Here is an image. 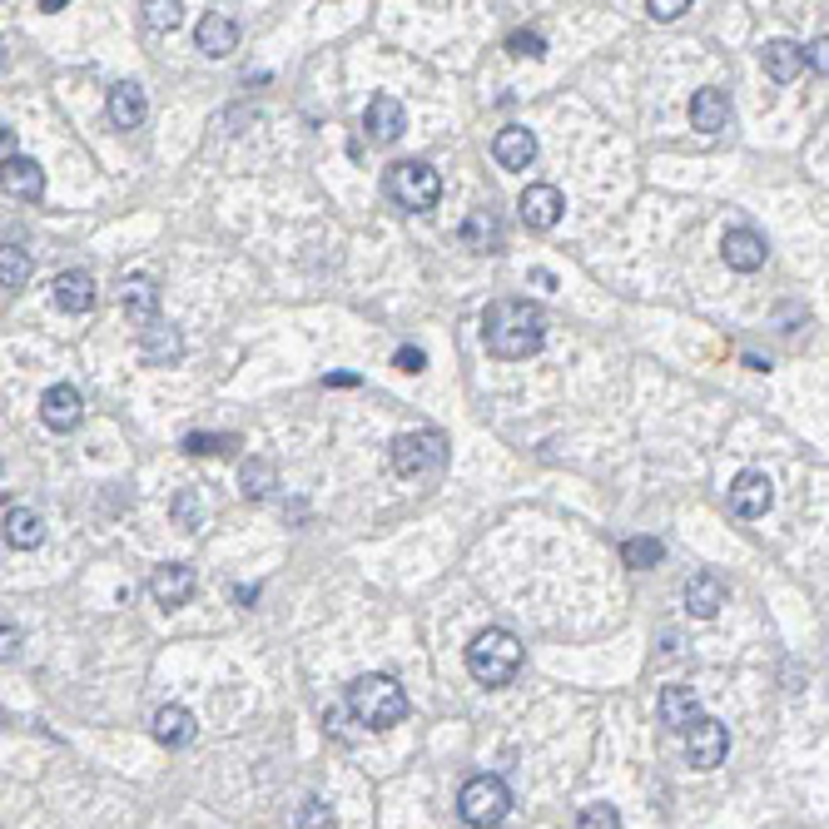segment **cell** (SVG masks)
Masks as SVG:
<instances>
[{
	"label": "cell",
	"instance_id": "60d3db41",
	"mask_svg": "<svg viewBox=\"0 0 829 829\" xmlns=\"http://www.w3.org/2000/svg\"><path fill=\"white\" fill-rule=\"evenodd\" d=\"M0 154H5V164H11V160H21V154H15V135H11V129L0 135Z\"/></svg>",
	"mask_w": 829,
	"mask_h": 829
},
{
	"label": "cell",
	"instance_id": "f35d334b",
	"mask_svg": "<svg viewBox=\"0 0 829 829\" xmlns=\"http://www.w3.org/2000/svg\"><path fill=\"white\" fill-rule=\"evenodd\" d=\"M805 65L819 75H829V36H819L815 46H805Z\"/></svg>",
	"mask_w": 829,
	"mask_h": 829
},
{
	"label": "cell",
	"instance_id": "d6986e66",
	"mask_svg": "<svg viewBox=\"0 0 829 829\" xmlns=\"http://www.w3.org/2000/svg\"><path fill=\"white\" fill-rule=\"evenodd\" d=\"M194 40H199V50H204V55L224 60V55H229V50H239V25L229 21V15L209 11V15H204V21H199Z\"/></svg>",
	"mask_w": 829,
	"mask_h": 829
},
{
	"label": "cell",
	"instance_id": "ffe728a7",
	"mask_svg": "<svg viewBox=\"0 0 829 829\" xmlns=\"http://www.w3.org/2000/svg\"><path fill=\"white\" fill-rule=\"evenodd\" d=\"M119 304H125L129 323H140V333L150 323H160V289L150 279H125V293H119Z\"/></svg>",
	"mask_w": 829,
	"mask_h": 829
},
{
	"label": "cell",
	"instance_id": "4dcf8cb0",
	"mask_svg": "<svg viewBox=\"0 0 829 829\" xmlns=\"http://www.w3.org/2000/svg\"><path fill=\"white\" fill-rule=\"evenodd\" d=\"M179 447H184L189 457H224V452H234L239 447V437H229V433H189Z\"/></svg>",
	"mask_w": 829,
	"mask_h": 829
},
{
	"label": "cell",
	"instance_id": "f1b7e54d",
	"mask_svg": "<svg viewBox=\"0 0 829 829\" xmlns=\"http://www.w3.org/2000/svg\"><path fill=\"white\" fill-rule=\"evenodd\" d=\"M661 557H666L661 537H626V541H621V561H626V566H636V572L661 566Z\"/></svg>",
	"mask_w": 829,
	"mask_h": 829
},
{
	"label": "cell",
	"instance_id": "44dd1931",
	"mask_svg": "<svg viewBox=\"0 0 829 829\" xmlns=\"http://www.w3.org/2000/svg\"><path fill=\"white\" fill-rule=\"evenodd\" d=\"M144 115H150V100H144V90L135 80H119L115 90H110V119H115L119 129H140Z\"/></svg>",
	"mask_w": 829,
	"mask_h": 829
},
{
	"label": "cell",
	"instance_id": "2e32d148",
	"mask_svg": "<svg viewBox=\"0 0 829 829\" xmlns=\"http://www.w3.org/2000/svg\"><path fill=\"white\" fill-rule=\"evenodd\" d=\"M690 125L701 135H720L730 125V94L725 90H696L690 94Z\"/></svg>",
	"mask_w": 829,
	"mask_h": 829
},
{
	"label": "cell",
	"instance_id": "e0dca14e",
	"mask_svg": "<svg viewBox=\"0 0 829 829\" xmlns=\"http://www.w3.org/2000/svg\"><path fill=\"white\" fill-rule=\"evenodd\" d=\"M655 711H661V725H666V730H690V725L701 720V701H696V690L690 686H666Z\"/></svg>",
	"mask_w": 829,
	"mask_h": 829
},
{
	"label": "cell",
	"instance_id": "b9f144b4",
	"mask_svg": "<svg viewBox=\"0 0 829 829\" xmlns=\"http://www.w3.org/2000/svg\"><path fill=\"white\" fill-rule=\"evenodd\" d=\"M353 383H358L353 373H328V378H323V387H353Z\"/></svg>",
	"mask_w": 829,
	"mask_h": 829
},
{
	"label": "cell",
	"instance_id": "d6a6232c",
	"mask_svg": "<svg viewBox=\"0 0 829 829\" xmlns=\"http://www.w3.org/2000/svg\"><path fill=\"white\" fill-rule=\"evenodd\" d=\"M169 516H175L184 532H199L204 526V507H199V492H179L175 502H169Z\"/></svg>",
	"mask_w": 829,
	"mask_h": 829
},
{
	"label": "cell",
	"instance_id": "5b68a950",
	"mask_svg": "<svg viewBox=\"0 0 829 829\" xmlns=\"http://www.w3.org/2000/svg\"><path fill=\"white\" fill-rule=\"evenodd\" d=\"M387 457H393L397 477H433V472H443V462H447V433H437V428L403 433V437H393Z\"/></svg>",
	"mask_w": 829,
	"mask_h": 829
},
{
	"label": "cell",
	"instance_id": "3957f363",
	"mask_svg": "<svg viewBox=\"0 0 829 829\" xmlns=\"http://www.w3.org/2000/svg\"><path fill=\"white\" fill-rule=\"evenodd\" d=\"M516 666H522V641H516L512 632L487 626V632L472 636L468 671H472V680H477V686H507V680L516 676Z\"/></svg>",
	"mask_w": 829,
	"mask_h": 829
},
{
	"label": "cell",
	"instance_id": "8fae6325",
	"mask_svg": "<svg viewBox=\"0 0 829 829\" xmlns=\"http://www.w3.org/2000/svg\"><path fill=\"white\" fill-rule=\"evenodd\" d=\"M765 254H770L765 234H755V229H725V239H720V258H725V269H736V273H755L760 264H765Z\"/></svg>",
	"mask_w": 829,
	"mask_h": 829
},
{
	"label": "cell",
	"instance_id": "f546056e",
	"mask_svg": "<svg viewBox=\"0 0 829 829\" xmlns=\"http://www.w3.org/2000/svg\"><path fill=\"white\" fill-rule=\"evenodd\" d=\"M25 279H30V258H25V248L5 244V248H0V283H5L11 293H21Z\"/></svg>",
	"mask_w": 829,
	"mask_h": 829
},
{
	"label": "cell",
	"instance_id": "4316f807",
	"mask_svg": "<svg viewBox=\"0 0 829 829\" xmlns=\"http://www.w3.org/2000/svg\"><path fill=\"white\" fill-rule=\"evenodd\" d=\"M5 194H15V199H40L46 194V169H40L36 160H11L5 164Z\"/></svg>",
	"mask_w": 829,
	"mask_h": 829
},
{
	"label": "cell",
	"instance_id": "8992f818",
	"mask_svg": "<svg viewBox=\"0 0 829 829\" xmlns=\"http://www.w3.org/2000/svg\"><path fill=\"white\" fill-rule=\"evenodd\" d=\"M457 809H462V819L472 829H492L502 825L507 809H512V790H507L502 775H472L462 785V794H457Z\"/></svg>",
	"mask_w": 829,
	"mask_h": 829
},
{
	"label": "cell",
	"instance_id": "6da1fadb",
	"mask_svg": "<svg viewBox=\"0 0 829 829\" xmlns=\"http://www.w3.org/2000/svg\"><path fill=\"white\" fill-rule=\"evenodd\" d=\"M547 343V314L526 298H497L482 314V348L502 362H522Z\"/></svg>",
	"mask_w": 829,
	"mask_h": 829
},
{
	"label": "cell",
	"instance_id": "5bb4252c",
	"mask_svg": "<svg viewBox=\"0 0 829 829\" xmlns=\"http://www.w3.org/2000/svg\"><path fill=\"white\" fill-rule=\"evenodd\" d=\"M140 358L144 362H154V368H169V362H179L184 358V339H179V328L175 323H150L140 333Z\"/></svg>",
	"mask_w": 829,
	"mask_h": 829
},
{
	"label": "cell",
	"instance_id": "cb8c5ba5",
	"mask_svg": "<svg viewBox=\"0 0 829 829\" xmlns=\"http://www.w3.org/2000/svg\"><path fill=\"white\" fill-rule=\"evenodd\" d=\"M760 65H765V75L780 85H790L794 75L805 71V50L794 46V40H770V46L760 50Z\"/></svg>",
	"mask_w": 829,
	"mask_h": 829
},
{
	"label": "cell",
	"instance_id": "74e56055",
	"mask_svg": "<svg viewBox=\"0 0 829 829\" xmlns=\"http://www.w3.org/2000/svg\"><path fill=\"white\" fill-rule=\"evenodd\" d=\"M646 11H651V21H676L690 11V0H646Z\"/></svg>",
	"mask_w": 829,
	"mask_h": 829
},
{
	"label": "cell",
	"instance_id": "ab89813d",
	"mask_svg": "<svg viewBox=\"0 0 829 829\" xmlns=\"http://www.w3.org/2000/svg\"><path fill=\"white\" fill-rule=\"evenodd\" d=\"M0 655H5V661H15V655H21V632H15V626H5V632H0Z\"/></svg>",
	"mask_w": 829,
	"mask_h": 829
},
{
	"label": "cell",
	"instance_id": "277c9868",
	"mask_svg": "<svg viewBox=\"0 0 829 829\" xmlns=\"http://www.w3.org/2000/svg\"><path fill=\"white\" fill-rule=\"evenodd\" d=\"M383 189L393 204H403L408 214H428L437 209V199H443V179H437L433 164L422 160H393L383 175Z\"/></svg>",
	"mask_w": 829,
	"mask_h": 829
},
{
	"label": "cell",
	"instance_id": "ba28073f",
	"mask_svg": "<svg viewBox=\"0 0 829 829\" xmlns=\"http://www.w3.org/2000/svg\"><path fill=\"white\" fill-rule=\"evenodd\" d=\"M775 502V482L765 477V472H740L736 482H730V512L740 516V522H755V516H765Z\"/></svg>",
	"mask_w": 829,
	"mask_h": 829
},
{
	"label": "cell",
	"instance_id": "1f68e13d",
	"mask_svg": "<svg viewBox=\"0 0 829 829\" xmlns=\"http://www.w3.org/2000/svg\"><path fill=\"white\" fill-rule=\"evenodd\" d=\"M144 25H150V30H179V25H184V5H179V0H150V5H144Z\"/></svg>",
	"mask_w": 829,
	"mask_h": 829
},
{
	"label": "cell",
	"instance_id": "603a6c76",
	"mask_svg": "<svg viewBox=\"0 0 829 829\" xmlns=\"http://www.w3.org/2000/svg\"><path fill=\"white\" fill-rule=\"evenodd\" d=\"M720 607H725V586H720V576H711V572H696V576H690V582H686V611H690V616L711 621Z\"/></svg>",
	"mask_w": 829,
	"mask_h": 829
},
{
	"label": "cell",
	"instance_id": "d4e9b609",
	"mask_svg": "<svg viewBox=\"0 0 829 829\" xmlns=\"http://www.w3.org/2000/svg\"><path fill=\"white\" fill-rule=\"evenodd\" d=\"M5 541L15 551H30L46 541V522H40L36 507H5Z\"/></svg>",
	"mask_w": 829,
	"mask_h": 829
},
{
	"label": "cell",
	"instance_id": "7402d4cb",
	"mask_svg": "<svg viewBox=\"0 0 829 829\" xmlns=\"http://www.w3.org/2000/svg\"><path fill=\"white\" fill-rule=\"evenodd\" d=\"M462 244H468L472 254H497V248H502V219L492 209H472L468 219H462Z\"/></svg>",
	"mask_w": 829,
	"mask_h": 829
},
{
	"label": "cell",
	"instance_id": "9c48e42d",
	"mask_svg": "<svg viewBox=\"0 0 829 829\" xmlns=\"http://www.w3.org/2000/svg\"><path fill=\"white\" fill-rule=\"evenodd\" d=\"M516 209H522L526 229H557L561 209H566V199H561L557 184H526L522 199H516Z\"/></svg>",
	"mask_w": 829,
	"mask_h": 829
},
{
	"label": "cell",
	"instance_id": "4fadbf2b",
	"mask_svg": "<svg viewBox=\"0 0 829 829\" xmlns=\"http://www.w3.org/2000/svg\"><path fill=\"white\" fill-rule=\"evenodd\" d=\"M492 160L502 164V169H526V164L537 160V135L522 125H507L497 129V140H492Z\"/></svg>",
	"mask_w": 829,
	"mask_h": 829
},
{
	"label": "cell",
	"instance_id": "7bdbcfd3",
	"mask_svg": "<svg viewBox=\"0 0 829 829\" xmlns=\"http://www.w3.org/2000/svg\"><path fill=\"white\" fill-rule=\"evenodd\" d=\"M532 283H537V289H557V273H547V269H537V273H532Z\"/></svg>",
	"mask_w": 829,
	"mask_h": 829
},
{
	"label": "cell",
	"instance_id": "9a60e30c",
	"mask_svg": "<svg viewBox=\"0 0 829 829\" xmlns=\"http://www.w3.org/2000/svg\"><path fill=\"white\" fill-rule=\"evenodd\" d=\"M50 293H55V304L65 308V314H90L94 298H100V293H94V279L85 269H65L55 283H50Z\"/></svg>",
	"mask_w": 829,
	"mask_h": 829
},
{
	"label": "cell",
	"instance_id": "e575fe53",
	"mask_svg": "<svg viewBox=\"0 0 829 829\" xmlns=\"http://www.w3.org/2000/svg\"><path fill=\"white\" fill-rule=\"evenodd\" d=\"M576 829H621L616 805H582V815H576Z\"/></svg>",
	"mask_w": 829,
	"mask_h": 829
},
{
	"label": "cell",
	"instance_id": "7c38bea8",
	"mask_svg": "<svg viewBox=\"0 0 829 829\" xmlns=\"http://www.w3.org/2000/svg\"><path fill=\"white\" fill-rule=\"evenodd\" d=\"M80 393H75L71 383H55L46 397H40V422H46L50 433H71V428H80Z\"/></svg>",
	"mask_w": 829,
	"mask_h": 829
},
{
	"label": "cell",
	"instance_id": "484cf974",
	"mask_svg": "<svg viewBox=\"0 0 829 829\" xmlns=\"http://www.w3.org/2000/svg\"><path fill=\"white\" fill-rule=\"evenodd\" d=\"M154 740L169 745V750L189 745V740H194V715H189L184 705H160V711H154Z\"/></svg>",
	"mask_w": 829,
	"mask_h": 829
},
{
	"label": "cell",
	"instance_id": "d590c367",
	"mask_svg": "<svg viewBox=\"0 0 829 829\" xmlns=\"http://www.w3.org/2000/svg\"><path fill=\"white\" fill-rule=\"evenodd\" d=\"M507 50H512L516 60H541V55H547V40H541L537 30H512V40H507Z\"/></svg>",
	"mask_w": 829,
	"mask_h": 829
},
{
	"label": "cell",
	"instance_id": "8d00e7d4",
	"mask_svg": "<svg viewBox=\"0 0 829 829\" xmlns=\"http://www.w3.org/2000/svg\"><path fill=\"white\" fill-rule=\"evenodd\" d=\"M393 368H397V373H422V368H428V353H422V348H397L393 353Z\"/></svg>",
	"mask_w": 829,
	"mask_h": 829
},
{
	"label": "cell",
	"instance_id": "30bf717a",
	"mask_svg": "<svg viewBox=\"0 0 829 829\" xmlns=\"http://www.w3.org/2000/svg\"><path fill=\"white\" fill-rule=\"evenodd\" d=\"M362 129H368V140L373 144H393V140H403V129H408V110L397 105L393 94H373L368 110H362Z\"/></svg>",
	"mask_w": 829,
	"mask_h": 829
},
{
	"label": "cell",
	"instance_id": "52a82bcc",
	"mask_svg": "<svg viewBox=\"0 0 829 829\" xmlns=\"http://www.w3.org/2000/svg\"><path fill=\"white\" fill-rule=\"evenodd\" d=\"M725 750H730V736H725V725L711 720V715H701V720L686 730L690 770H715V765H725Z\"/></svg>",
	"mask_w": 829,
	"mask_h": 829
},
{
	"label": "cell",
	"instance_id": "7a4b0ae2",
	"mask_svg": "<svg viewBox=\"0 0 829 829\" xmlns=\"http://www.w3.org/2000/svg\"><path fill=\"white\" fill-rule=\"evenodd\" d=\"M348 711L368 730H393V725L408 720V696L393 676H358L348 686Z\"/></svg>",
	"mask_w": 829,
	"mask_h": 829
},
{
	"label": "cell",
	"instance_id": "836d02e7",
	"mask_svg": "<svg viewBox=\"0 0 829 829\" xmlns=\"http://www.w3.org/2000/svg\"><path fill=\"white\" fill-rule=\"evenodd\" d=\"M298 829H339V819H333V809L318 794H308L304 805H298Z\"/></svg>",
	"mask_w": 829,
	"mask_h": 829
},
{
	"label": "cell",
	"instance_id": "ac0fdd59",
	"mask_svg": "<svg viewBox=\"0 0 829 829\" xmlns=\"http://www.w3.org/2000/svg\"><path fill=\"white\" fill-rule=\"evenodd\" d=\"M150 591H154L160 607H184L189 596H194V572L179 566V561H169V566H160V572L150 576Z\"/></svg>",
	"mask_w": 829,
	"mask_h": 829
},
{
	"label": "cell",
	"instance_id": "83f0119b",
	"mask_svg": "<svg viewBox=\"0 0 829 829\" xmlns=\"http://www.w3.org/2000/svg\"><path fill=\"white\" fill-rule=\"evenodd\" d=\"M273 487H279V468H273L269 457H248L244 468H239V492H244L248 502H264Z\"/></svg>",
	"mask_w": 829,
	"mask_h": 829
}]
</instances>
